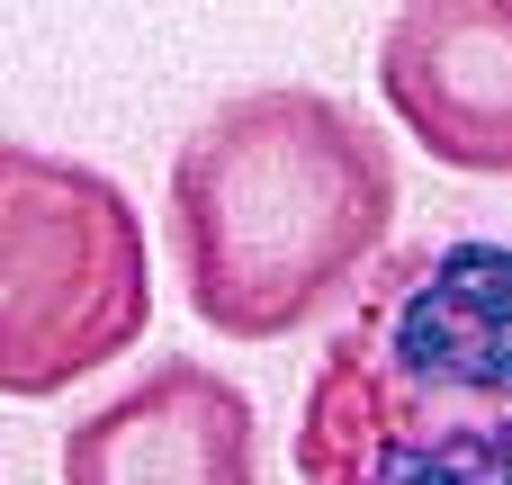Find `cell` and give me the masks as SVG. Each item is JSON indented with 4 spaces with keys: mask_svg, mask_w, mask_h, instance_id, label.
Here are the masks:
<instances>
[{
    "mask_svg": "<svg viewBox=\"0 0 512 485\" xmlns=\"http://www.w3.org/2000/svg\"><path fill=\"white\" fill-rule=\"evenodd\" d=\"M396 153L342 99L270 81L225 99L171 162V252L225 342H288L387 261Z\"/></svg>",
    "mask_w": 512,
    "mask_h": 485,
    "instance_id": "obj_1",
    "label": "cell"
},
{
    "mask_svg": "<svg viewBox=\"0 0 512 485\" xmlns=\"http://www.w3.org/2000/svg\"><path fill=\"white\" fill-rule=\"evenodd\" d=\"M288 459L297 485H512V243L387 252L306 378Z\"/></svg>",
    "mask_w": 512,
    "mask_h": 485,
    "instance_id": "obj_2",
    "label": "cell"
},
{
    "mask_svg": "<svg viewBox=\"0 0 512 485\" xmlns=\"http://www.w3.org/2000/svg\"><path fill=\"white\" fill-rule=\"evenodd\" d=\"M153 324V243L135 198L36 144H0V387L63 396Z\"/></svg>",
    "mask_w": 512,
    "mask_h": 485,
    "instance_id": "obj_3",
    "label": "cell"
},
{
    "mask_svg": "<svg viewBox=\"0 0 512 485\" xmlns=\"http://www.w3.org/2000/svg\"><path fill=\"white\" fill-rule=\"evenodd\" d=\"M396 126L477 180L512 171V0H414L378 45Z\"/></svg>",
    "mask_w": 512,
    "mask_h": 485,
    "instance_id": "obj_4",
    "label": "cell"
},
{
    "mask_svg": "<svg viewBox=\"0 0 512 485\" xmlns=\"http://www.w3.org/2000/svg\"><path fill=\"white\" fill-rule=\"evenodd\" d=\"M63 485H261V414L207 360H162L63 432Z\"/></svg>",
    "mask_w": 512,
    "mask_h": 485,
    "instance_id": "obj_5",
    "label": "cell"
}]
</instances>
